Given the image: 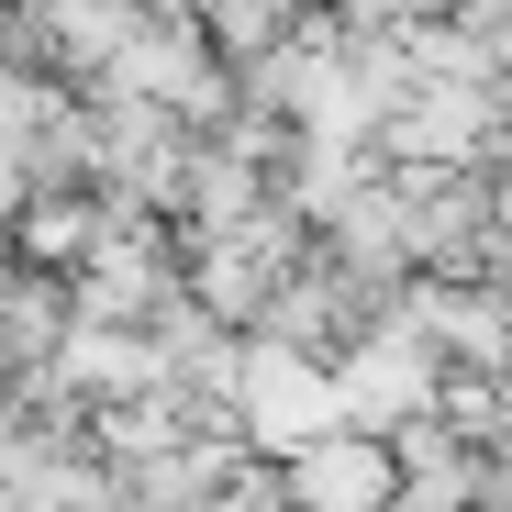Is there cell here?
Segmentation results:
<instances>
[{
	"mask_svg": "<svg viewBox=\"0 0 512 512\" xmlns=\"http://www.w3.org/2000/svg\"><path fill=\"white\" fill-rule=\"evenodd\" d=\"M279 468H290L301 512H390L401 501V446L379 435V423H323V435L290 446Z\"/></svg>",
	"mask_w": 512,
	"mask_h": 512,
	"instance_id": "6da1fadb",
	"label": "cell"
}]
</instances>
